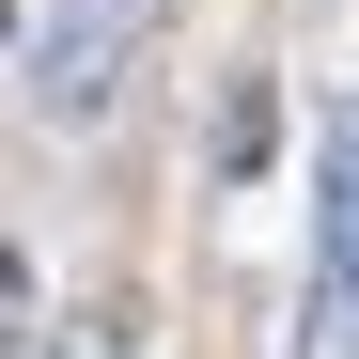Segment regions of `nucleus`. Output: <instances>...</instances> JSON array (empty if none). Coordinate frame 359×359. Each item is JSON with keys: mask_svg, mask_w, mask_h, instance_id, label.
Returning a JSON list of instances; mask_svg holds the SVG:
<instances>
[{"mask_svg": "<svg viewBox=\"0 0 359 359\" xmlns=\"http://www.w3.org/2000/svg\"><path fill=\"white\" fill-rule=\"evenodd\" d=\"M109 94H126V16H63V32H32V109H47V126H94Z\"/></svg>", "mask_w": 359, "mask_h": 359, "instance_id": "nucleus-1", "label": "nucleus"}, {"mask_svg": "<svg viewBox=\"0 0 359 359\" xmlns=\"http://www.w3.org/2000/svg\"><path fill=\"white\" fill-rule=\"evenodd\" d=\"M328 281L359 297V94L328 109Z\"/></svg>", "mask_w": 359, "mask_h": 359, "instance_id": "nucleus-2", "label": "nucleus"}, {"mask_svg": "<svg viewBox=\"0 0 359 359\" xmlns=\"http://www.w3.org/2000/svg\"><path fill=\"white\" fill-rule=\"evenodd\" d=\"M32 359H47V344H32Z\"/></svg>", "mask_w": 359, "mask_h": 359, "instance_id": "nucleus-3", "label": "nucleus"}]
</instances>
